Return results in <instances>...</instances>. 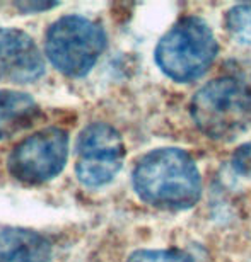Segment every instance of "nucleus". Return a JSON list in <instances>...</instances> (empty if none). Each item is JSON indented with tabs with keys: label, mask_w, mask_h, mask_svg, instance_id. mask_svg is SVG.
Returning <instances> with one entry per match:
<instances>
[{
	"label": "nucleus",
	"mask_w": 251,
	"mask_h": 262,
	"mask_svg": "<svg viewBox=\"0 0 251 262\" xmlns=\"http://www.w3.org/2000/svg\"><path fill=\"white\" fill-rule=\"evenodd\" d=\"M132 181L139 198L161 209H190L202 194L195 160L180 148L149 151L135 165Z\"/></svg>",
	"instance_id": "nucleus-1"
},
{
	"label": "nucleus",
	"mask_w": 251,
	"mask_h": 262,
	"mask_svg": "<svg viewBox=\"0 0 251 262\" xmlns=\"http://www.w3.org/2000/svg\"><path fill=\"white\" fill-rule=\"evenodd\" d=\"M190 111L205 136L229 140L251 124V89L233 77L216 78L195 94Z\"/></svg>",
	"instance_id": "nucleus-2"
},
{
	"label": "nucleus",
	"mask_w": 251,
	"mask_h": 262,
	"mask_svg": "<svg viewBox=\"0 0 251 262\" xmlns=\"http://www.w3.org/2000/svg\"><path fill=\"white\" fill-rule=\"evenodd\" d=\"M217 50L210 26L200 17L188 15L161 38L154 56L164 75L176 82H191L210 68Z\"/></svg>",
	"instance_id": "nucleus-3"
},
{
	"label": "nucleus",
	"mask_w": 251,
	"mask_h": 262,
	"mask_svg": "<svg viewBox=\"0 0 251 262\" xmlns=\"http://www.w3.org/2000/svg\"><path fill=\"white\" fill-rule=\"evenodd\" d=\"M106 48V34L94 20L82 15H65L46 33L45 51L59 72L82 77L96 65Z\"/></svg>",
	"instance_id": "nucleus-4"
},
{
	"label": "nucleus",
	"mask_w": 251,
	"mask_h": 262,
	"mask_svg": "<svg viewBox=\"0 0 251 262\" xmlns=\"http://www.w3.org/2000/svg\"><path fill=\"white\" fill-rule=\"evenodd\" d=\"M75 174L84 186L101 187L114 179L123 165L122 135L106 123H92L77 138Z\"/></svg>",
	"instance_id": "nucleus-5"
},
{
	"label": "nucleus",
	"mask_w": 251,
	"mask_h": 262,
	"mask_svg": "<svg viewBox=\"0 0 251 262\" xmlns=\"http://www.w3.org/2000/svg\"><path fill=\"white\" fill-rule=\"evenodd\" d=\"M69 136L60 128H45L15 146L9 157V172L26 184L53 179L65 167Z\"/></svg>",
	"instance_id": "nucleus-6"
},
{
	"label": "nucleus",
	"mask_w": 251,
	"mask_h": 262,
	"mask_svg": "<svg viewBox=\"0 0 251 262\" xmlns=\"http://www.w3.org/2000/svg\"><path fill=\"white\" fill-rule=\"evenodd\" d=\"M45 61L31 36L14 28H0V75L28 83L43 75Z\"/></svg>",
	"instance_id": "nucleus-7"
},
{
	"label": "nucleus",
	"mask_w": 251,
	"mask_h": 262,
	"mask_svg": "<svg viewBox=\"0 0 251 262\" xmlns=\"http://www.w3.org/2000/svg\"><path fill=\"white\" fill-rule=\"evenodd\" d=\"M51 244L41 233L28 228L0 230V262H48Z\"/></svg>",
	"instance_id": "nucleus-8"
},
{
	"label": "nucleus",
	"mask_w": 251,
	"mask_h": 262,
	"mask_svg": "<svg viewBox=\"0 0 251 262\" xmlns=\"http://www.w3.org/2000/svg\"><path fill=\"white\" fill-rule=\"evenodd\" d=\"M38 104L24 92L0 91V140L10 138L15 133L29 128L38 118Z\"/></svg>",
	"instance_id": "nucleus-9"
},
{
	"label": "nucleus",
	"mask_w": 251,
	"mask_h": 262,
	"mask_svg": "<svg viewBox=\"0 0 251 262\" xmlns=\"http://www.w3.org/2000/svg\"><path fill=\"white\" fill-rule=\"evenodd\" d=\"M226 26L234 39L251 48V4L234 5L229 9Z\"/></svg>",
	"instance_id": "nucleus-10"
},
{
	"label": "nucleus",
	"mask_w": 251,
	"mask_h": 262,
	"mask_svg": "<svg viewBox=\"0 0 251 262\" xmlns=\"http://www.w3.org/2000/svg\"><path fill=\"white\" fill-rule=\"evenodd\" d=\"M128 262H195L181 250H139L130 255Z\"/></svg>",
	"instance_id": "nucleus-11"
},
{
	"label": "nucleus",
	"mask_w": 251,
	"mask_h": 262,
	"mask_svg": "<svg viewBox=\"0 0 251 262\" xmlns=\"http://www.w3.org/2000/svg\"><path fill=\"white\" fill-rule=\"evenodd\" d=\"M231 164H233V169L236 170L239 176H244V177H248V179H251V141L241 145L234 151Z\"/></svg>",
	"instance_id": "nucleus-12"
},
{
	"label": "nucleus",
	"mask_w": 251,
	"mask_h": 262,
	"mask_svg": "<svg viewBox=\"0 0 251 262\" xmlns=\"http://www.w3.org/2000/svg\"><path fill=\"white\" fill-rule=\"evenodd\" d=\"M19 10L23 12H40V10H46V9H53L56 4L53 2H17Z\"/></svg>",
	"instance_id": "nucleus-13"
}]
</instances>
